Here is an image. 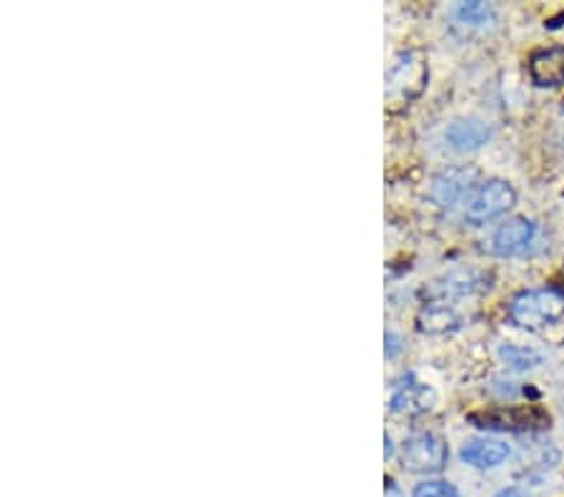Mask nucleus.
<instances>
[{
	"label": "nucleus",
	"mask_w": 564,
	"mask_h": 497,
	"mask_svg": "<svg viewBox=\"0 0 564 497\" xmlns=\"http://www.w3.org/2000/svg\"><path fill=\"white\" fill-rule=\"evenodd\" d=\"M430 78L426 58L420 51H404L391 61L387 71V108L399 111L422 94Z\"/></svg>",
	"instance_id": "f257e3e1"
},
{
	"label": "nucleus",
	"mask_w": 564,
	"mask_h": 497,
	"mask_svg": "<svg viewBox=\"0 0 564 497\" xmlns=\"http://www.w3.org/2000/svg\"><path fill=\"white\" fill-rule=\"evenodd\" d=\"M564 316V292L557 287L530 289L509 302V320L522 329H542Z\"/></svg>",
	"instance_id": "f03ea898"
},
{
	"label": "nucleus",
	"mask_w": 564,
	"mask_h": 497,
	"mask_svg": "<svg viewBox=\"0 0 564 497\" xmlns=\"http://www.w3.org/2000/svg\"><path fill=\"white\" fill-rule=\"evenodd\" d=\"M469 422L479 430L492 432H540L550 428V412L540 404H507L489 407L469 414Z\"/></svg>",
	"instance_id": "7ed1b4c3"
},
{
	"label": "nucleus",
	"mask_w": 564,
	"mask_h": 497,
	"mask_svg": "<svg viewBox=\"0 0 564 497\" xmlns=\"http://www.w3.org/2000/svg\"><path fill=\"white\" fill-rule=\"evenodd\" d=\"M514 188L502 179H489L471 186L464 196V219L471 224H487L507 214L514 206Z\"/></svg>",
	"instance_id": "20e7f679"
},
{
	"label": "nucleus",
	"mask_w": 564,
	"mask_h": 497,
	"mask_svg": "<svg viewBox=\"0 0 564 497\" xmlns=\"http://www.w3.org/2000/svg\"><path fill=\"white\" fill-rule=\"evenodd\" d=\"M449 460L447 442L434 432H416V435L406 437L402 445V465L409 473L416 475H434L444 469Z\"/></svg>",
	"instance_id": "39448f33"
},
{
	"label": "nucleus",
	"mask_w": 564,
	"mask_h": 497,
	"mask_svg": "<svg viewBox=\"0 0 564 497\" xmlns=\"http://www.w3.org/2000/svg\"><path fill=\"white\" fill-rule=\"evenodd\" d=\"M536 237V226L530 219H509L495 231L492 241H489V251L495 257H517L524 255L532 247Z\"/></svg>",
	"instance_id": "423d86ee"
},
{
	"label": "nucleus",
	"mask_w": 564,
	"mask_h": 497,
	"mask_svg": "<svg viewBox=\"0 0 564 497\" xmlns=\"http://www.w3.org/2000/svg\"><path fill=\"white\" fill-rule=\"evenodd\" d=\"M432 407H434V392L412 375L404 377L402 382L394 387V392H391V410L394 412L424 414L430 412Z\"/></svg>",
	"instance_id": "0eeeda50"
},
{
	"label": "nucleus",
	"mask_w": 564,
	"mask_h": 497,
	"mask_svg": "<svg viewBox=\"0 0 564 497\" xmlns=\"http://www.w3.org/2000/svg\"><path fill=\"white\" fill-rule=\"evenodd\" d=\"M530 78L540 88L564 86V45L536 51L530 58Z\"/></svg>",
	"instance_id": "6e6552de"
},
{
	"label": "nucleus",
	"mask_w": 564,
	"mask_h": 497,
	"mask_svg": "<svg viewBox=\"0 0 564 497\" xmlns=\"http://www.w3.org/2000/svg\"><path fill=\"white\" fill-rule=\"evenodd\" d=\"M489 126L479 119H457L447 126V133H444V139L452 149L457 151H477L485 147L489 141Z\"/></svg>",
	"instance_id": "1a4fd4ad"
},
{
	"label": "nucleus",
	"mask_w": 564,
	"mask_h": 497,
	"mask_svg": "<svg viewBox=\"0 0 564 497\" xmlns=\"http://www.w3.org/2000/svg\"><path fill=\"white\" fill-rule=\"evenodd\" d=\"M509 457V445L502 440H469L462 447V460L477 469H492Z\"/></svg>",
	"instance_id": "9d476101"
},
{
	"label": "nucleus",
	"mask_w": 564,
	"mask_h": 497,
	"mask_svg": "<svg viewBox=\"0 0 564 497\" xmlns=\"http://www.w3.org/2000/svg\"><path fill=\"white\" fill-rule=\"evenodd\" d=\"M467 179H469L467 171H444V174L434 179L432 198L440 206H454L459 198L469 194L471 186L467 184Z\"/></svg>",
	"instance_id": "9b49d317"
},
{
	"label": "nucleus",
	"mask_w": 564,
	"mask_h": 497,
	"mask_svg": "<svg viewBox=\"0 0 564 497\" xmlns=\"http://www.w3.org/2000/svg\"><path fill=\"white\" fill-rule=\"evenodd\" d=\"M454 15H457V21L464 25H487L492 23L495 11L487 3H477L475 0V3H459Z\"/></svg>",
	"instance_id": "f8f14e48"
},
{
	"label": "nucleus",
	"mask_w": 564,
	"mask_h": 497,
	"mask_svg": "<svg viewBox=\"0 0 564 497\" xmlns=\"http://www.w3.org/2000/svg\"><path fill=\"white\" fill-rule=\"evenodd\" d=\"M502 359L507 361L512 369H530L534 365H540V355H534L532 349H524V347H514V345H507L502 347Z\"/></svg>",
	"instance_id": "ddd939ff"
},
{
	"label": "nucleus",
	"mask_w": 564,
	"mask_h": 497,
	"mask_svg": "<svg viewBox=\"0 0 564 497\" xmlns=\"http://www.w3.org/2000/svg\"><path fill=\"white\" fill-rule=\"evenodd\" d=\"M412 497H459V493L447 480H424L414 487Z\"/></svg>",
	"instance_id": "4468645a"
},
{
	"label": "nucleus",
	"mask_w": 564,
	"mask_h": 497,
	"mask_svg": "<svg viewBox=\"0 0 564 497\" xmlns=\"http://www.w3.org/2000/svg\"><path fill=\"white\" fill-rule=\"evenodd\" d=\"M384 342H387V357H397V352L402 349V342H399L397 334L394 332H387Z\"/></svg>",
	"instance_id": "2eb2a0df"
},
{
	"label": "nucleus",
	"mask_w": 564,
	"mask_h": 497,
	"mask_svg": "<svg viewBox=\"0 0 564 497\" xmlns=\"http://www.w3.org/2000/svg\"><path fill=\"white\" fill-rule=\"evenodd\" d=\"M387 497H404V495H402V490H399L397 483L391 480V477L387 480Z\"/></svg>",
	"instance_id": "dca6fc26"
}]
</instances>
